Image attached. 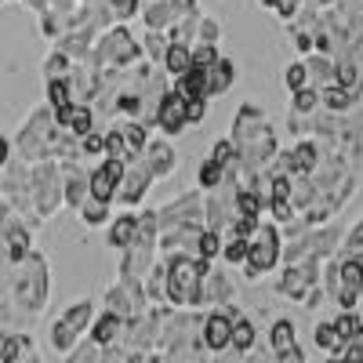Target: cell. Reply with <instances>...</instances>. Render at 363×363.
Segmentation results:
<instances>
[{"label":"cell","mask_w":363,"mask_h":363,"mask_svg":"<svg viewBox=\"0 0 363 363\" xmlns=\"http://www.w3.org/2000/svg\"><path fill=\"white\" fill-rule=\"evenodd\" d=\"M167 301L182 309H200L207 262L196 255H167Z\"/></svg>","instance_id":"obj_4"},{"label":"cell","mask_w":363,"mask_h":363,"mask_svg":"<svg viewBox=\"0 0 363 363\" xmlns=\"http://www.w3.org/2000/svg\"><path fill=\"white\" fill-rule=\"evenodd\" d=\"M22 4H33V0H22Z\"/></svg>","instance_id":"obj_53"},{"label":"cell","mask_w":363,"mask_h":363,"mask_svg":"<svg viewBox=\"0 0 363 363\" xmlns=\"http://www.w3.org/2000/svg\"><path fill=\"white\" fill-rule=\"evenodd\" d=\"M323 160V142L313 135V138H301L294 142V149H287V153L277 157V167L291 171V174H313Z\"/></svg>","instance_id":"obj_14"},{"label":"cell","mask_w":363,"mask_h":363,"mask_svg":"<svg viewBox=\"0 0 363 363\" xmlns=\"http://www.w3.org/2000/svg\"><path fill=\"white\" fill-rule=\"evenodd\" d=\"M313 342H316V349L327 352V356H338V359H342V352H345V338L338 335V323H335V320H320L316 330H313Z\"/></svg>","instance_id":"obj_29"},{"label":"cell","mask_w":363,"mask_h":363,"mask_svg":"<svg viewBox=\"0 0 363 363\" xmlns=\"http://www.w3.org/2000/svg\"><path fill=\"white\" fill-rule=\"evenodd\" d=\"M306 66H309V84L316 80L320 87L323 84H330V80H335V58H330V55H306Z\"/></svg>","instance_id":"obj_37"},{"label":"cell","mask_w":363,"mask_h":363,"mask_svg":"<svg viewBox=\"0 0 363 363\" xmlns=\"http://www.w3.org/2000/svg\"><path fill=\"white\" fill-rule=\"evenodd\" d=\"M142 58H145V51L128 29V22H113L109 29H102L95 40V51H91V62L99 69H131Z\"/></svg>","instance_id":"obj_6"},{"label":"cell","mask_w":363,"mask_h":363,"mask_svg":"<svg viewBox=\"0 0 363 363\" xmlns=\"http://www.w3.org/2000/svg\"><path fill=\"white\" fill-rule=\"evenodd\" d=\"M269 352L277 363H306V352L298 345V330L287 316L269 323Z\"/></svg>","instance_id":"obj_12"},{"label":"cell","mask_w":363,"mask_h":363,"mask_svg":"<svg viewBox=\"0 0 363 363\" xmlns=\"http://www.w3.org/2000/svg\"><path fill=\"white\" fill-rule=\"evenodd\" d=\"M29 200H33V211H37L40 222H48L58 207H66L62 160H37V164H29Z\"/></svg>","instance_id":"obj_8"},{"label":"cell","mask_w":363,"mask_h":363,"mask_svg":"<svg viewBox=\"0 0 363 363\" xmlns=\"http://www.w3.org/2000/svg\"><path fill=\"white\" fill-rule=\"evenodd\" d=\"M229 301H233V284H229V277L207 265V277H203V301H200V306L222 309V306H229Z\"/></svg>","instance_id":"obj_24"},{"label":"cell","mask_w":363,"mask_h":363,"mask_svg":"<svg viewBox=\"0 0 363 363\" xmlns=\"http://www.w3.org/2000/svg\"><path fill=\"white\" fill-rule=\"evenodd\" d=\"M0 4H8V0H0Z\"/></svg>","instance_id":"obj_54"},{"label":"cell","mask_w":363,"mask_h":363,"mask_svg":"<svg viewBox=\"0 0 363 363\" xmlns=\"http://www.w3.org/2000/svg\"><path fill=\"white\" fill-rule=\"evenodd\" d=\"M124 160H113V157H102L95 167H91V196L99 200H116V189H120V178H124Z\"/></svg>","instance_id":"obj_18"},{"label":"cell","mask_w":363,"mask_h":363,"mask_svg":"<svg viewBox=\"0 0 363 363\" xmlns=\"http://www.w3.org/2000/svg\"><path fill=\"white\" fill-rule=\"evenodd\" d=\"M222 58V51H218V44H193V66H215Z\"/></svg>","instance_id":"obj_47"},{"label":"cell","mask_w":363,"mask_h":363,"mask_svg":"<svg viewBox=\"0 0 363 363\" xmlns=\"http://www.w3.org/2000/svg\"><path fill=\"white\" fill-rule=\"evenodd\" d=\"M301 8H306V0H277V8H272V11H277L284 22H294V15H298Z\"/></svg>","instance_id":"obj_49"},{"label":"cell","mask_w":363,"mask_h":363,"mask_svg":"<svg viewBox=\"0 0 363 363\" xmlns=\"http://www.w3.org/2000/svg\"><path fill=\"white\" fill-rule=\"evenodd\" d=\"M138 160L149 167V174H153L157 182H164V178H167V174H174V167H178V153H174V145L167 142V135L149 138Z\"/></svg>","instance_id":"obj_17"},{"label":"cell","mask_w":363,"mask_h":363,"mask_svg":"<svg viewBox=\"0 0 363 363\" xmlns=\"http://www.w3.org/2000/svg\"><path fill=\"white\" fill-rule=\"evenodd\" d=\"M247 247H251V236H236V233H229V236L222 240V262H225V265H244Z\"/></svg>","instance_id":"obj_38"},{"label":"cell","mask_w":363,"mask_h":363,"mask_svg":"<svg viewBox=\"0 0 363 363\" xmlns=\"http://www.w3.org/2000/svg\"><path fill=\"white\" fill-rule=\"evenodd\" d=\"M106 157V131H87L80 138V160H102Z\"/></svg>","instance_id":"obj_42"},{"label":"cell","mask_w":363,"mask_h":363,"mask_svg":"<svg viewBox=\"0 0 363 363\" xmlns=\"http://www.w3.org/2000/svg\"><path fill=\"white\" fill-rule=\"evenodd\" d=\"M77 218H80L87 229L109 225V218H113V203H109V200H99V196H87V200L77 207Z\"/></svg>","instance_id":"obj_30"},{"label":"cell","mask_w":363,"mask_h":363,"mask_svg":"<svg viewBox=\"0 0 363 363\" xmlns=\"http://www.w3.org/2000/svg\"><path fill=\"white\" fill-rule=\"evenodd\" d=\"M153 174H149V167L142 164V160H131L128 167H124V178H120V189H116V207H138L142 200H145V193L153 189Z\"/></svg>","instance_id":"obj_13"},{"label":"cell","mask_w":363,"mask_h":363,"mask_svg":"<svg viewBox=\"0 0 363 363\" xmlns=\"http://www.w3.org/2000/svg\"><path fill=\"white\" fill-rule=\"evenodd\" d=\"M186 102H189V124H203L207 102H211V99H186Z\"/></svg>","instance_id":"obj_50"},{"label":"cell","mask_w":363,"mask_h":363,"mask_svg":"<svg viewBox=\"0 0 363 363\" xmlns=\"http://www.w3.org/2000/svg\"><path fill=\"white\" fill-rule=\"evenodd\" d=\"M342 359H345V363H363V327H359L356 335L349 338V345H345Z\"/></svg>","instance_id":"obj_48"},{"label":"cell","mask_w":363,"mask_h":363,"mask_svg":"<svg viewBox=\"0 0 363 363\" xmlns=\"http://www.w3.org/2000/svg\"><path fill=\"white\" fill-rule=\"evenodd\" d=\"M138 18L145 22V29H167L174 26V8H171V0H142V11H138Z\"/></svg>","instance_id":"obj_27"},{"label":"cell","mask_w":363,"mask_h":363,"mask_svg":"<svg viewBox=\"0 0 363 363\" xmlns=\"http://www.w3.org/2000/svg\"><path fill=\"white\" fill-rule=\"evenodd\" d=\"M193 66V48L189 44H178V40H171L167 44V55H164V73L174 80V77H182Z\"/></svg>","instance_id":"obj_33"},{"label":"cell","mask_w":363,"mask_h":363,"mask_svg":"<svg viewBox=\"0 0 363 363\" xmlns=\"http://www.w3.org/2000/svg\"><path fill=\"white\" fill-rule=\"evenodd\" d=\"M320 280H323V262H316V258H309V262H284V272H280V280H277V291L301 306V298H306Z\"/></svg>","instance_id":"obj_9"},{"label":"cell","mask_w":363,"mask_h":363,"mask_svg":"<svg viewBox=\"0 0 363 363\" xmlns=\"http://www.w3.org/2000/svg\"><path fill=\"white\" fill-rule=\"evenodd\" d=\"M55 120L66 131H73L77 138H84L87 131H95V106L91 102H69L62 109H55Z\"/></svg>","instance_id":"obj_21"},{"label":"cell","mask_w":363,"mask_h":363,"mask_svg":"<svg viewBox=\"0 0 363 363\" xmlns=\"http://www.w3.org/2000/svg\"><path fill=\"white\" fill-rule=\"evenodd\" d=\"M135 233H138V211H135V207H120V215L109 218L106 240H109V247L124 251L131 240H135Z\"/></svg>","instance_id":"obj_22"},{"label":"cell","mask_w":363,"mask_h":363,"mask_svg":"<svg viewBox=\"0 0 363 363\" xmlns=\"http://www.w3.org/2000/svg\"><path fill=\"white\" fill-rule=\"evenodd\" d=\"M106 157H113V160H124V164H131V160H138L131 149H128V142H124V131H120L116 124L106 131Z\"/></svg>","instance_id":"obj_40"},{"label":"cell","mask_w":363,"mask_h":363,"mask_svg":"<svg viewBox=\"0 0 363 363\" xmlns=\"http://www.w3.org/2000/svg\"><path fill=\"white\" fill-rule=\"evenodd\" d=\"M338 255H359V258H363V218H356V225L342 236Z\"/></svg>","instance_id":"obj_44"},{"label":"cell","mask_w":363,"mask_h":363,"mask_svg":"<svg viewBox=\"0 0 363 363\" xmlns=\"http://www.w3.org/2000/svg\"><path fill=\"white\" fill-rule=\"evenodd\" d=\"M320 99H323V109L335 113V116H345V113H356L359 109V99L352 95L349 87H342L338 80H330L320 87Z\"/></svg>","instance_id":"obj_25"},{"label":"cell","mask_w":363,"mask_h":363,"mask_svg":"<svg viewBox=\"0 0 363 363\" xmlns=\"http://www.w3.org/2000/svg\"><path fill=\"white\" fill-rule=\"evenodd\" d=\"M153 124H157V131H164L167 138H174V135L186 131V128H193V124H189V102H186V95H182V91L167 87L164 95L157 99V106H153Z\"/></svg>","instance_id":"obj_10"},{"label":"cell","mask_w":363,"mask_h":363,"mask_svg":"<svg viewBox=\"0 0 363 363\" xmlns=\"http://www.w3.org/2000/svg\"><path fill=\"white\" fill-rule=\"evenodd\" d=\"M359 291H363V287H359Z\"/></svg>","instance_id":"obj_55"},{"label":"cell","mask_w":363,"mask_h":363,"mask_svg":"<svg viewBox=\"0 0 363 363\" xmlns=\"http://www.w3.org/2000/svg\"><path fill=\"white\" fill-rule=\"evenodd\" d=\"M222 40V22L211 18V15H200V26H196V44H218Z\"/></svg>","instance_id":"obj_43"},{"label":"cell","mask_w":363,"mask_h":363,"mask_svg":"<svg viewBox=\"0 0 363 363\" xmlns=\"http://www.w3.org/2000/svg\"><path fill=\"white\" fill-rule=\"evenodd\" d=\"M124 316L120 313H113V309H102V313H95V320H91V330H87V338L91 342H99L102 349H109V345H116L120 338H124Z\"/></svg>","instance_id":"obj_20"},{"label":"cell","mask_w":363,"mask_h":363,"mask_svg":"<svg viewBox=\"0 0 363 363\" xmlns=\"http://www.w3.org/2000/svg\"><path fill=\"white\" fill-rule=\"evenodd\" d=\"M323 109V99H320V87L306 84V87H298L291 91V116H316Z\"/></svg>","instance_id":"obj_32"},{"label":"cell","mask_w":363,"mask_h":363,"mask_svg":"<svg viewBox=\"0 0 363 363\" xmlns=\"http://www.w3.org/2000/svg\"><path fill=\"white\" fill-rule=\"evenodd\" d=\"M73 58L62 51V48H51V55L44 58V80H55V77H69L73 73Z\"/></svg>","instance_id":"obj_39"},{"label":"cell","mask_w":363,"mask_h":363,"mask_svg":"<svg viewBox=\"0 0 363 363\" xmlns=\"http://www.w3.org/2000/svg\"><path fill=\"white\" fill-rule=\"evenodd\" d=\"M258 4H262V8H277V0H258Z\"/></svg>","instance_id":"obj_52"},{"label":"cell","mask_w":363,"mask_h":363,"mask_svg":"<svg viewBox=\"0 0 363 363\" xmlns=\"http://www.w3.org/2000/svg\"><path fill=\"white\" fill-rule=\"evenodd\" d=\"M196 186L203 189V193H215V189H225V167L215 160V157H207V160H200V167H196Z\"/></svg>","instance_id":"obj_34"},{"label":"cell","mask_w":363,"mask_h":363,"mask_svg":"<svg viewBox=\"0 0 363 363\" xmlns=\"http://www.w3.org/2000/svg\"><path fill=\"white\" fill-rule=\"evenodd\" d=\"M222 309H229L233 313V352H240V356H251L255 352V345H258V330H255V323L240 313V306H222Z\"/></svg>","instance_id":"obj_23"},{"label":"cell","mask_w":363,"mask_h":363,"mask_svg":"<svg viewBox=\"0 0 363 363\" xmlns=\"http://www.w3.org/2000/svg\"><path fill=\"white\" fill-rule=\"evenodd\" d=\"M200 309H182V306H164V323H160V342L157 352L160 359H178V356H203L207 345L200 338L203 330Z\"/></svg>","instance_id":"obj_3"},{"label":"cell","mask_w":363,"mask_h":363,"mask_svg":"<svg viewBox=\"0 0 363 363\" xmlns=\"http://www.w3.org/2000/svg\"><path fill=\"white\" fill-rule=\"evenodd\" d=\"M284 84H287V91H298V87H306V84H309V66H306V58H298V62L287 66Z\"/></svg>","instance_id":"obj_45"},{"label":"cell","mask_w":363,"mask_h":363,"mask_svg":"<svg viewBox=\"0 0 363 363\" xmlns=\"http://www.w3.org/2000/svg\"><path fill=\"white\" fill-rule=\"evenodd\" d=\"M236 153H240V174H244V182H255L262 174H269L272 167H277V135H272V124L269 116L255 106V102H244L240 106V113L233 116V131H229Z\"/></svg>","instance_id":"obj_1"},{"label":"cell","mask_w":363,"mask_h":363,"mask_svg":"<svg viewBox=\"0 0 363 363\" xmlns=\"http://www.w3.org/2000/svg\"><path fill=\"white\" fill-rule=\"evenodd\" d=\"M203 73H207V91H211V99L225 95V91L236 84V62H233V58H225V55L218 58L215 66H207Z\"/></svg>","instance_id":"obj_26"},{"label":"cell","mask_w":363,"mask_h":363,"mask_svg":"<svg viewBox=\"0 0 363 363\" xmlns=\"http://www.w3.org/2000/svg\"><path fill=\"white\" fill-rule=\"evenodd\" d=\"M167 44H171V37L164 33V29H145V37H142V51H145V58H149L153 66H164Z\"/></svg>","instance_id":"obj_35"},{"label":"cell","mask_w":363,"mask_h":363,"mask_svg":"<svg viewBox=\"0 0 363 363\" xmlns=\"http://www.w3.org/2000/svg\"><path fill=\"white\" fill-rule=\"evenodd\" d=\"M102 309H113V313H120L124 320H131V316H138L142 309H149V298H145L142 280H124V277H120V280L106 291Z\"/></svg>","instance_id":"obj_11"},{"label":"cell","mask_w":363,"mask_h":363,"mask_svg":"<svg viewBox=\"0 0 363 363\" xmlns=\"http://www.w3.org/2000/svg\"><path fill=\"white\" fill-rule=\"evenodd\" d=\"M15 157V138L0 135V167H8V160Z\"/></svg>","instance_id":"obj_51"},{"label":"cell","mask_w":363,"mask_h":363,"mask_svg":"<svg viewBox=\"0 0 363 363\" xmlns=\"http://www.w3.org/2000/svg\"><path fill=\"white\" fill-rule=\"evenodd\" d=\"M186 222H203V189L196 186L193 193L178 196L160 207V229L167 225H186Z\"/></svg>","instance_id":"obj_15"},{"label":"cell","mask_w":363,"mask_h":363,"mask_svg":"<svg viewBox=\"0 0 363 363\" xmlns=\"http://www.w3.org/2000/svg\"><path fill=\"white\" fill-rule=\"evenodd\" d=\"M335 323H338V335L345 338V345H349V338L356 335V330L363 327V320L356 316V309H342V313L335 316Z\"/></svg>","instance_id":"obj_46"},{"label":"cell","mask_w":363,"mask_h":363,"mask_svg":"<svg viewBox=\"0 0 363 363\" xmlns=\"http://www.w3.org/2000/svg\"><path fill=\"white\" fill-rule=\"evenodd\" d=\"M91 320H95V301H91V298L69 301V306L58 313V316L51 320V327H48V349H51L55 356L66 359V356L77 349V342L87 338Z\"/></svg>","instance_id":"obj_5"},{"label":"cell","mask_w":363,"mask_h":363,"mask_svg":"<svg viewBox=\"0 0 363 363\" xmlns=\"http://www.w3.org/2000/svg\"><path fill=\"white\" fill-rule=\"evenodd\" d=\"M200 338L207 352H229L233 349V313L229 309H207Z\"/></svg>","instance_id":"obj_16"},{"label":"cell","mask_w":363,"mask_h":363,"mask_svg":"<svg viewBox=\"0 0 363 363\" xmlns=\"http://www.w3.org/2000/svg\"><path fill=\"white\" fill-rule=\"evenodd\" d=\"M44 95H48V106H51V109H62V106L77 102V99H73V84H69V77L44 80Z\"/></svg>","instance_id":"obj_36"},{"label":"cell","mask_w":363,"mask_h":363,"mask_svg":"<svg viewBox=\"0 0 363 363\" xmlns=\"http://www.w3.org/2000/svg\"><path fill=\"white\" fill-rule=\"evenodd\" d=\"M174 91H182L186 99H211L203 66H189V69L182 73V77H174Z\"/></svg>","instance_id":"obj_31"},{"label":"cell","mask_w":363,"mask_h":363,"mask_svg":"<svg viewBox=\"0 0 363 363\" xmlns=\"http://www.w3.org/2000/svg\"><path fill=\"white\" fill-rule=\"evenodd\" d=\"M62 193L69 211H77L91 196V171L84 167V160H62Z\"/></svg>","instance_id":"obj_19"},{"label":"cell","mask_w":363,"mask_h":363,"mask_svg":"<svg viewBox=\"0 0 363 363\" xmlns=\"http://www.w3.org/2000/svg\"><path fill=\"white\" fill-rule=\"evenodd\" d=\"M222 233H215V229H207L203 225V233H200V247H196V258H203L207 265L215 262V258H222Z\"/></svg>","instance_id":"obj_41"},{"label":"cell","mask_w":363,"mask_h":363,"mask_svg":"<svg viewBox=\"0 0 363 363\" xmlns=\"http://www.w3.org/2000/svg\"><path fill=\"white\" fill-rule=\"evenodd\" d=\"M284 262V233H280V222H265L251 233V247H247V258H244V280L258 284L265 280L272 269Z\"/></svg>","instance_id":"obj_7"},{"label":"cell","mask_w":363,"mask_h":363,"mask_svg":"<svg viewBox=\"0 0 363 363\" xmlns=\"http://www.w3.org/2000/svg\"><path fill=\"white\" fill-rule=\"evenodd\" d=\"M142 287H145L149 306H171V301H167V262L164 258H157V265L145 272Z\"/></svg>","instance_id":"obj_28"},{"label":"cell","mask_w":363,"mask_h":363,"mask_svg":"<svg viewBox=\"0 0 363 363\" xmlns=\"http://www.w3.org/2000/svg\"><path fill=\"white\" fill-rule=\"evenodd\" d=\"M15 269V277L8 280L11 284V298H15V313L22 316V327L33 323L44 306H48V294H51V269H48V258L33 247Z\"/></svg>","instance_id":"obj_2"}]
</instances>
